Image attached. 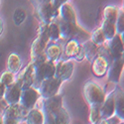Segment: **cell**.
Masks as SVG:
<instances>
[{
    "label": "cell",
    "mask_w": 124,
    "mask_h": 124,
    "mask_svg": "<svg viewBox=\"0 0 124 124\" xmlns=\"http://www.w3.org/2000/svg\"><path fill=\"white\" fill-rule=\"evenodd\" d=\"M66 1H32L35 6V17L40 23L50 24L59 17L60 7Z\"/></svg>",
    "instance_id": "1"
},
{
    "label": "cell",
    "mask_w": 124,
    "mask_h": 124,
    "mask_svg": "<svg viewBox=\"0 0 124 124\" xmlns=\"http://www.w3.org/2000/svg\"><path fill=\"white\" fill-rule=\"evenodd\" d=\"M55 22L58 24L60 29V37L61 39L70 41V40H75L79 44L85 43V41L90 39V34L87 33L86 31L81 29L78 24H70L66 23L58 17Z\"/></svg>",
    "instance_id": "2"
},
{
    "label": "cell",
    "mask_w": 124,
    "mask_h": 124,
    "mask_svg": "<svg viewBox=\"0 0 124 124\" xmlns=\"http://www.w3.org/2000/svg\"><path fill=\"white\" fill-rule=\"evenodd\" d=\"M32 63L33 66V86L34 88L38 89L41 82L46 78H50L55 77V70H56V63L53 62H42V63Z\"/></svg>",
    "instance_id": "3"
},
{
    "label": "cell",
    "mask_w": 124,
    "mask_h": 124,
    "mask_svg": "<svg viewBox=\"0 0 124 124\" xmlns=\"http://www.w3.org/2000/svg\"><path fill=\"white\" fill-rule=\"evenodd\" d=\"M84 95L86 103L90 106L101 105L105 99V92L100 85L88 80L84 86Z\"/></svg>",
    "instance_id": "4"
},
{
    "label": "cell",
    "mask_w": 124,
    "mask_h": 124,
    "mask_svg": "<svg viewBox=\"0 0 124 124\" xmlns=\"http://www.w3.org/2000/svg\"><path fill=\"white\" fill-rule=\"evenodd\" d=\"M62 84H63V81L59 78H56L55 77L44 79L41 82V85L38 88L40 96L43 99H47L57 95Z\"/></svg>",
    "instance_id": "5"
},
{
    "label": "cell",
    "mask_w": 124,
    "mask_h": 124,
    "mask_svg": "<svg viewBox=\"0 0 124 124\" xmlns=\"http://www.w3.org/2000/svg\"><path fill=\"white\" fill-rule=\"evenodd\" d=\"M49 42L43 37L38 36L31 45V59L33 63H42L47 62L45 50Z\"/></svg>",
    "instance_id": "6"
},
{
    "label": "cell",
    "mask_w": 124,
    "mask_h": 124,
    "mask_svg": "<svg viewBox=\"0 0 124 124\" xmlns=\"http://www.w3.org/2000/svg\"><path fill=\"white\" fill-rule=\"evenodd\" d=\"M75 66L71 61H57L56 62V70H55V78L61 79L62 81H66L70 79L74 74Z\"/></svg>",
    "instance_id": "7"
},
{
    "label": "cell",
    "mask_w": 124,
    "mask_h": 124,
    "mask_svg": "<svg viewBox=\"0 0 124 124\" xmlns=\"http://www.w3.org/2000/svg\"><path fill=\"white\" fill-rule=\"evenodd\" d=\"M40 93L38 89L34 87H29L27 89H23L21 92V96H20L19 103L23 107L31 110L35 107L37 104L38 100L40 99Z\"/></svg>",
    "instance_id": "8"
},
{
    "label": "cell",
    "mask_w": 124,
    "mask_h": 124,
    "mask_svg": "<svg viewBox=\"0 0 124 124\" xmlns=\"http://www.w3.org/2000/svg\"><path fill=\"white\" fill-rule=\"evenodd\" d=\"M63 106V96L61 94H57L53 97H50L47 99L42 98L41 106L39 107L42 111L49 112L51 114H56V113L62 108Z\"/></svg>",
    "instance_id": "9"
},
{
    "label": "cell",
    "mask_w": 124,
    "mask_h": 124,
    "mask_svg": "<svg viewBox=\"0 0 124 124\" xmlns=\"http://www.w3.org/2000/svg\"><path fill=\"white\" fill-rule=\"evenodd\" d=\"M16 81L20 85H21V89L22 90L33 86L34 77H33V66H32V63H30L21 71H19V74L16 77Z\"/></svg>",
    "instance_id": "10"
},
{
    "label": "cell",
    "mask_w": 124,
    "mask_h": 124,
    "mask_svg": "<svg viewBox=\"0 0 124 124\" xmlns=\"http://www.w3.org/2000/svg\"><path fill=\"white\" fill-rule=\"evenodd\" d=\"M29 109L23 107L20 103H16L13 105H8L4 110H3V114L2 115H6V116H10L14 119H16L19 123L25 121L26 117L29 113Z\"/></svg>",
    "instance_id": "11"
},
{
    "label": "cell",
    "mask_w": 124,
    "mask_h": 124,
    "mask_svg": "<svg viewBox=\"0 0 124 124\" xmlns=\"http://www.w3.org/2000/svg\"><path fill=\"white\" fill-rule=\"evenodd\" d=\"M21 92H22L21 85L15 80V82H13L11 85L6 87L3 100L6 102L7 105H13L16 104V103H19Z\"/></svg>",
    "instance_id": "12"
},
{
    "label": "cell",
    "mask_w": 124,
    "mask_h": 124,
    "mask_svg": "<svg viewBox=\"0 0 124 124\" xmlns=\"http://www.w3.org/2000/svg\"><path fill=\"white\" fill-rule=\"evenodd\" d=\"M114 95L115 91L112 90L107 95H105V99L100 105V114L101 120H106L114 115Z\"/></svg>",
    "instance_id": "13"
},
{
    "label": "cell",
    "mask_w": 124,
    "mask_h": 124,
    "mask_svg": "<svg viewBox=\"0 0 124 124\" xmlns=\"http://www.w3.org/2000/svg\"><path fill=\"white\" fill-rule=\"evenodd\" d=\"M106 45L114 60L123 59V36L116 34L110 41H107Z\"/></svg>",
    "instance_id": "14"
},
{
    "label": "cell",
    "mask_w": 124,
    "mask_h": 124,
    "mask_svg": "<svg viewBox=\"0 0 124 124\" xmlns=\"http://www.w3.org/2000/svg\"><path fill=\"white\" fill-rule=\"evenodd\" d=\"M59 18L66 23L70 24H78L77 22V15L74 7L71 6L69 2H65L63 5L60 7L59 11Z\"/></svg>",
    "instance_id": "15"
},
{
    "label": "cell",
    "mask_w": 124,
    "mask_h": 124,
    "mask_svg": "<svg viewBox=\"0 0 124 124\" xmlns=\"http://www.w3.org/2000/svg\"><path fill=\"white\" fill-rule=\"evenodd\" d=\"M122 70H123V59L114 60L112 62V64L109 66L106 74L108 80L113 82V84H118L121 78Z\"/></svg>",
    "instance_id": "16"
},
{
    "label": "cell",
    "mask_w": 124,
    "mask_h": 124,
    "mask_svg": "<svg viewBox=\"0 0 124 124\" xmlns=\"http://www.w3.org/2000/svg\"><path fill=\"white\" fill-rule=\"evenodd\" d=\"M92 73L96 78H102L107 74L109 65L104 58L97 56L92 61Z\"/></svg>",
    "instance_id": "17"
},
{
    "label": "cell",
    "mask_w": 124,
    "mask_h": 124,
    "mask_svg": "<svg viewBox=\"0 0 124 124\" xmlns=\"http://www.w3.org/2000/svg\"><path fill=\"white\" fill-rule=\"evenodd\" d=\"M115 95H114V115L119 118L121 121L124 120V94L123 90L119 87L114 89Z\"/></svg>",
    "instance_id": "18"
},
{
    "label": "cell",
    "mask_w": 124,
    "mask_h": 124,
    "mask_svg": "<svg viewBox=\"0 0 124 124\" xmlns=\"http://www.w3.org/2000/svg\"><path fill=\"white\" fill-rule=\"evenodd\" d=\"M45 54L47 57V61L56 63L59 61L63 54V47L61 44L58 43H50L47 45V48L45 50Z\"/></svg>",
    "instance_id": "19"
},
{
    "label": "cell",
    "mask_w": 124,
    "mask_h": 124,
    "mask_svg": "<svg viewBox=\"0 0 124 124\" xmlns=\"http://www.w3.org/2000/svg\"><path fill=\"white\" fill-rule=\"evenodd\" d=\"M80 44L75 40H70L65 44V46L63 47V54L61 57V61H69V59L70 58H75V56L77 55L78 51L79 49Z\"/></svg>",
    "instance_id": "20"
},
{
    "label": "cell",
    "mask_w": 124,
    "mask_h": 124,
    "mask_svg": "<svg viewBox=\"0 0 124 124\" xmlns=\"http://www.w3.org/2000/svg\"><path fill=\"white\" fill-rule=\"evenodd\" d=\"M21 66H22V61H21V58L19 57L18 54L11 53L8 56V59H7L8 71L16 75L20 71V70H21Z\"/></svg>",
    "instance_id": "21"
},
{
    "label": "cell",
    "mask_w": 124,
    "mask_h": 124,
    "mask_svg": "<svg viewBox=\"0 0 124 124\" xmlns=\"http://www.w3.org/2000/svg\"><path fill=\"white\" fill-rule=\"evenodd\" d=\"M81 46L85 50V59L89 62V63H92V61L98 56V46L94 45L90 40L85 41V43L81 44Z\"/></svg>",
    "instance_id": "22"
},
{
    "label": "cell",
    "mask_w": 124,
    "mask_h": 124,
    "mask_svg": "<svg viewBox=\"0 0 124 124\" xmlns=\"http://www.w3.org/2000/svg\"><path fill=\"white\" fill-rule=\"evenodd\" d=\"M25 121L27 122V124H44L45 119L42 110L38 107H34L33 109H31Z\"/></svg>",
    "instance_id": "23"
},
{
    "label": "cell",
    "mask_w": 124,
    "mask_h": 124,
    "mask_svg": "<svg viewBox=\"0 0 124 124\" xmlns=\"http://www.w3.org/2000/svg\"><path fill=\"white\" fill-rule=\"evenodd\" d=\"M118 13H119V8L117 6L108 5L103 10V20L115 25L117 17H118Z\"/></svg>",
    "instance_id": "24"
},
{
    "label": "cell",
    "mask_w": 124,
    "mask_h": 124,
    "mask_svg": "<svg viewBox=\"0 0 124 124\" xmlns=\"http://www.w3.org/2000/svg\"><path fill=\"white\" fill-rule=\"evenodd\" d=\"M47 36H48V40H49V44L50 43H57L59 41V39H61V37H60V29H59L58 24L55 21L48 24Z\"/></svg>",
    "instance_id": "25"
},
{
    "label": "cell",
    "mask_w": 124,
    "mask_h": 124,
    "mask_svg": "<svg viewBox=\"0 0 124 124\" xmlns=\"http://www.w3.org/2000/svg\"><path fill=\"white\" fill-rule=\"evenodd\" d=\"M101 29H102V32H103V35H104L106 42L107 41H110L116 35L115 25L112 24V23H109V22H106V21H104V20H103V22H102Z\"/></svg>",
    "instance_id": "26"
},
{
    "label": "cell",
    "mask_w": 124,
    "mask_h": 124,
    "mask_svg": "<svg viewBox=\"0 0 124 124\" xmlns=\"http://www.w3.org/2000/svg\"><path fill=\"white\" fill-rule=\"evenodd\" d=\"M89 40L94 45H96L98 47L103 45L106 42V40L104 38V35H103L101 27H98V28H96V29H94L93 31H92L91 34H90V39Z\"/></svg>",
    "instance_id": "27"
},
{
    "label": "cell",
    "mask_w": 124,
    "mask_h": 124,
    "mask_svg": "<svg viewBox=\"0 0 124 124\" xmlns=\"http://www.w3.org/2000/svg\"><path fill=\"white\" fill-rule=\"evenodd\" d=\"M70 114L65 107H62L55 114L56 124H70Z\"/></svg>",
    "instance_id": "28"
},
{
    "label": "cell",
    "mask_w": 124,
    "mask_h": 124,
    "mask_svg": "<svg viewBox=\"0 0 124 124\" xmlns=\"http://www.w3.org/2000/svg\"><path fill=\"white\" fill-rule=\"evenodd\" d=\"M101 120L100 105L89 107V122L90 124H97Z\"/></svg>",
    "instance_id": "29"
},
{
    "label": "cell",
    "mask_w": 124,
    "mask_h": 124,
    "mask_svg": "<svg viewBox=\"0 0 124 124\" xmlns=\"http://www.w3.org/2000/svg\"><path fill=\"white\" fill-rule=\"evenodd\" d=\"M98 56L104 58L109 66L112 64V62L114 61V59H113V57H112V55L110 53V51H109V49H108V47L106 45V42L103 45L98 47Z\"/></svg>",
    "instance_id": "30"
},
{
    "label": "cell",
    "mask_w": 124,
    "mask_h": 124,
    "mask_svg": "<svg viewBox=\"0 0 124 124\" xmlns=\"http://www.w3.org/2000/svg\"><path fill=\"white\" fill-rule=\"evenodd\" d=\"M16 80V76L12 73H10V71L6 70V71H3L1 77H0V82L3 84L6 87L11 85L13 82H15Z\"/></svg>",
    "instance_id": "31"
},
{
    "label": "cell",
    "mask_w": 124,
    "mask_h": 124,
    "mask_svg": "<svg viewBox=\"0 0 124 124\" xmlns=\"http://www.w3.org/2000/svg\"><path fill=\"white\" fill-rule=\"evenodd\" d=\"M115 29H116V34L123 36L124 33V11L123 8L119 9V13H118V17L115 23Z\"/></svg>",
    "instance_id": "32"
},
{
    "label": "cell",
    "mask_w": 124,
    "mask_h": 124,
    "mask_svg": "<svg viewBox=\"0 0 124 124\" xmlns=\"http://www.w3.org/2000/svg\"><path fill=\"white\" fill-rule=\"evenodd\" d=\"M27 15H26V12L22 8H18L14 11V14H13V21H14V24L16 26H19L21 25L26 19Z\"/></svg>",
    "instance_id": "33"
},
{
    "label": "cell",
    "mask_w": 124,
    "mask_h": 124,
    "mask_svg": "<svg viewBox=\"0 0 124 124\" xmlns=\"http://www.w3.org/2000/svg\"><path fill=\"white\" fill-rule=\"evenodd\" d=\"M77 62H82L85 59V50H84V48H82V46H81V44H80V46H79V49H78V53H77V55L75 56V58H74Z\"/></svg>",
    "instance_id": "34"
},
{
    "label": "cell",
    "mask_w": 124,
    "mask_h": 124,
    "mask_svg": "<svg viewBox=\"0 0 124 124\" xmlns=\"http://www.w3.org/2000/svg\"><path fill=\"white\" fill-rule=\"evenodd\" d=\"M2 123L3 124H19V122L16 119L6 115H2Z\"/></svg>",
    "instance_id": "35"
},
{
    "label": "cell",
    "mask_w": 124,
    "mask_h": 124,
    "mask_svg": "<svg viewBox=\"0 0 124 124\" xmlns=\"http://www.w3.org/2000/svg\"><path fill=\"white\" fill-rule=\"evenodd\" d=\"M5 90H6V86L0 82V101H1L4 97V94H5Z\"/></svg>",
    "instance_id": "36"
},
{
    "label": "cell",
    "mask_w": 124,
    "mask_h": 124,
    "mask_svg": "<svg viewBox=\"0 0 124 124\" xmlns=\"http://www.w3.org/2000/svg\"><path fill=\"white\" fill-rule=\"evenodd\" d=\"M3 28H4V25H3V20L0 18V36H1L2 32H3Z\"/></svg>",
    "instance_id": "37"
},
{
    "label": "cell",
    "mask_w": 124,
    "mask_h": 124,
    "mask_svg": "<svg viewBox=\"0 0 124 124\" xmlns=\"http://www.w3.org/2000/svg\"><path fill=\"white\" fill-rule=\"evenodd\" d=\"M97 124H109V123H108V121H107V120H100Z\"/></svg>",
    "instance_id": "38"
},
{
    "label": "cell",
    "mask_w": 124,
    "mask_h": 124,
    "mask_svg": "<svg viewBox=\"0 0 124 124\" xmlns=\"http://www.w3.org/2000/svg\"><path fill=\"white\" fill-rule=\"evenodd\" d=\"M0 124H3L2 123V115L1 114H0Z\"/></svg>",
    "instance_id": "39"
},
{
    "label": "cell",
    "mask_w": 124,
    "mask_h": 124,
    "mask_svg": "<svg viewBox=\"0 0 124 124\" xmlns=\"http://www.w3.org/2000/svg\"><path fill=\"white\" fill-rule=\"evenodd\" d=\"M119 124H124V122H123V121H122V122H120V123H119Z\"/></svg>",
    "instance_id": "40"
},
{
    "label": "cell",
    "mask_w": 124,
    "mask_h": 124,
    "mask_svg": "<svg viewBox=\"0 0 124 124\" xmlns=\"http://www.w3.org/2000/svg\"><path fill=\"white\" fill-rule=\"evenodd\" d=\"M0 4H1V1H0Z\"/></svg>",
    "instance_id": "41"
}]
</instances>
